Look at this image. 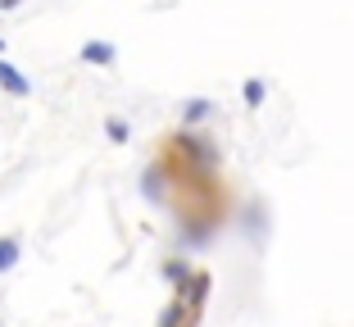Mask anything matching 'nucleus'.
Wrapping results in <instances>:
<instances>
[{"mask_svg":"<svg viewBox=\"0 0 354 327\" xmlns=\"http://www.w3.org/2000/svg\"><path fill=\"white\" fill-rule=\"evenodd\" d=\"M0 55H5V37H0Z\"/></svg>","mask_w":354,"mask_h":327,"instance_id":"9","label":"nucleus"},{"mask_svg":"<svg viewBox=\"0 0 354 327\" xmlns=\"http://www.w3.org/2000/svg\"><path fill=\"white\" fill-rule=\"evenodd\" d=\"M191 273V264H187V259H182V254H168V259H164V277H168V282H182V277H187Z\"/></svg>","mask_w":354,"mask_h":327,"instance_id":"7","label":"nucleus"},{"mask_svg":"<svg viewBox=\"0 0 354 327\" xmlns=\"http://www.w3.org/2000/svg\"><path fill=\"white\" fill-rule=\"evenodd\" d=\"M0 91L10 95V100H28L32 95V77L23 73L19 64H10L5 55H0Z\"/></svg>","mask_w":354,"mask_h":327,"instance_id":"1","label":"nucleus"},{"mask_svg":"<svg viewBox=\"0 0 354 327\" xmlns=\"http://www.w3.org/2000/svg\"><path fill=\"white\" fill-rule=\"evenodd\" d=\"M19 250H23V241L14 232H5L0 236V273H10L14 264H19Z\"/></svg>","mask_w":354,"mask_h":327,"instance_id":"5","label":"nucleus"},{"mask_svg":"<svg viewBox=\"0 0 354 327\" xmlns=\"http://www.w3.org/2000/svg\"><path fill=\"white\" fill-rule=\"evenodd\" d=\"M241 100H245V109H259L263 100H268V82H263V77H245V86H241Z\"/></svg>","mask_w":354,"mask_h":327,"instance_id":"4","label":"nucleus"},{"mask_svg":"<svg viewBox=\"0 0 354 327\" xmlns=\"http://www.w3.org/2000/svg\"><path fill=\"white\" fill-rule=\"evenodd\" d=\"M205 118H214V100H205V95H191L187 105H182V123H177V127H200Z\"/></svg>","mask_w":354,"mask_h":327,"instance_id":"3","label":"nucleus"},{"mask_svg":"<svg viewBox=\"0 0 354 327\" xmlns=\"http://www.w3.org/2000/svg\"><path fill=\"white\" fill-rule=\"evenodd\" d=\"M19 5H23V0H0V10H5V14H10V10H19Z\"/></svg>","mask_w":354,"mask_h":327,"instance_id":"8","label":"nucleus"},{"mask_svg":"<svg viewBox=\"0 0 354 327\" xmlns=\"http://www.w3.org/2000/svg\"><path fill=\"white\" fill-rule=\"evenodd\" d=\"M114 46L100 41V37H91V41H82V50H77V64H86V68H109L114 64Z\"/></svg>","mask_w":354,"mask_h":327,"instance_id":"2","label":"nucleus"},{"mask_svg":"<svg viewBox=\"0 0 354 327\" xmlns=\"http://www.w3.org/2000/svg\"><path fill=\"white\" fill-rule=\"evenodd\" d=\"M104 137L114 141V146H127L132 141V123L127 118H104Z\"/></svg>","mask_w":354,"mask_h":327,"instance_id":"6","label":"nucleus"}]
</instances>
